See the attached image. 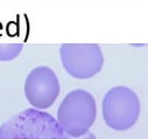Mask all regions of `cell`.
Returning <instances> with one entry per match:
<instances>
[{"label":"cell","mask_w":148,"mask_h":139,"mask_svg":"<svg viewBox=\"0 0 148 139\" xmlns=\"http://www.w3.org/2000/svg\"><path fill=\"white\" fill-rule=\"evenodd\" d=\"M0 139H64V131L50 114L28 108L0 126Z\"/></svg>","instance_id":"obj_1"},{"label":"cell","mask_w":148,"mask_h":139,"mask_svg":"<svg viewBox=\"0 0 148 139\" xmlns=\"http://www.w3.org/2000/svg\"><path fill=\"white\" fill-rule=\"evenodd\" d=\"M21 49L22 45H0V60H12L19 55Z\"/></svg>","instance_id":"obj_6"},{"label":"cell","mask_w":148,"mask_h":139,"mask_svg":"<svg viewBox=\"0 0 148 139\" xmlns=\"http://www.w3.org/2000/svg\"><path fill=\"white\" fill-rule=\"evenodd\" d=\"M25 94L28 102L36 109L49 108L60 94L57 76L46 65L33 69L26 80Z\"/></svg>","instance_id":"obj_5"},{"label":"cell","mask_w":148,"mask_h":139,"mask_svg":"<svg viewBox=\"0 0 148 139\" xmlns=\"http://www.w3.org/2000/svg\"><path fill=\"white\" fill-rule=\"evenodd\" d=\"M61 60L65 70L76 78L95 76L103 67L104 57L98 45L65 43L61 47Z\"/></svg>","instance_id":"obj_4"},{"label":"cell","mask_w":148,"mask_h":139,"mask_svg":"<svg viewBox=\"0 0 148 139\" xmlns=\"http://www.w3.org/2000/svg\"><path fill=\"white\" fill-rule=\"evenodd\" d=\"M140 115V102L136 94L126 87L108 90L103 100L105 123L113 130L125 131L132 127Z\"/></svg>","instance_id":"obj_3"},{"label":"cell","mask_w":148,"mask_h":139,"mask_svg":"<svg viewBox=\"0 0 148 139\" xmlns=\"http://www.w3.org/2000/svg\"><path fill=\"white\" fill-rule=\"evenodd\" d=\"M64 139H97V138H96V136H95L93 133L88 132V133H85L84 136L78 137V138H73V137H70V136H68V134L64 133Z\"/></svg>","instance_id":"obj_7"},{"label":"cell","mask_w":148,"mask_h":139,"mask_svg":"<svg viewBox=\"0 0 148 139\" xmlns=\"http://www.w3.org/2000/svg\"><path fill=\"white\" fill-rule=\"evenodd\" d=\"M96 119V102L92 95L77 89L69 92L57 111V120L65 134L78 138L89 132Z\"/></svg>","instance_id":"obj_2"}]
</instances>
